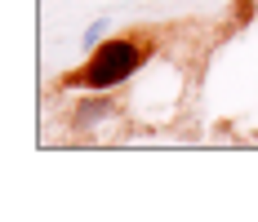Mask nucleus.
Wrapping results in <instances>:
<instances>
[{
  "mask_svg": "<svg viewBox=\"0 0 258 222\" xmlns=\"http://www.w3.org/2000/svg\"><path fill=\"white\" fill-rule=\"evenodd\" d=\"M107 111H111V102H85V107H76L72 120L76 124H98V116H107Z\"/></svg>",
  "mask_w": 258,
  "mask_h": 222,
  "instance_id": "obj_2",
  "label": "nucleus"
},
{
  "mask_svg": "<svg viewBox=\"0 0 258 222\" xmlns=\"http://www.w3.org/2000/svg\"><path fill=\"white\" fill-rule=\"evenodd\" d=\"M152 49H156V31H147V27L111 36V40H103L94 49V58H85L76 71H67L58 85L62 89H85V94H107V89L125 85L129 76L152 58Z\"/></svg>",
  "mask_w": 258,
  "mask_h": 222,
  "instance_id": "obj_1",
  "label": "nucleus"
}]
</instances>
